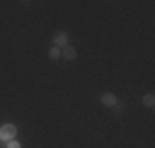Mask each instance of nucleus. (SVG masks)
Returning a JSON list of instances; mask_svg holds the SVG:
<instances>
[{
  "instance_id": "2",
  "label": "nucleus",
  "mask_w": 155,
  "mask_h": 148,
  "mask_svg": "<svg viewBox=\"0 0 155 148\" xmlns=\"http://www.w3.org/2000/svg\"><path fill=\"white\" fill-rule=\"evenodd\" d=\"M68 40H69V36H68V33H56V35L53 36V43H54V46H66V43H68Z\"/></svg>"
},
{
  "instance_id": "6",
  "label": "nucleus",
  "mask_w": 155,
  "mask_h": 148,
  "mask_svg": "<svg viewBox=\"0 0 155 148\" xmlns=\"http://www.w3.org/2000/svg\"><path fill=\"white\" fill-rule=\"evenodd\" d=\"M48 54H50V58L51 59H58V58H60V48H58V46H51L50 48V51H48Z\"/></svg>"
},
{
  "instance_id": "4",
  "label": "nucleus",
  "mask_w": 155,
  "mask_h": 148,
  "mask_svg": "<svg viewBox=\"0 0 155 148\" xmlns=\"http://www.w3.org/2000/svg\"><path fill=\"white\" fill-rule=\"evenodd\" d=\"M63 56L71 61V59H74V58H76V50H74L73 46H68V44H66L64 50H63Z\"/></svg>"
},
{
  "instance_id": "3",
  "label": "nucleus",
  "mask_w": 155,
  "mask_h": 148,
  "mask_svg": "<svg viewBox=\"0 0 155 148\" xmlns=\"http://www.w3.org/2000/svg\"><path fill=\"white\" fill-rule=\"evenodd\" d=\"M101 102L104 104L106 107H114L117 104V97L114 94H102L101 95Z\"/></svg>"
},
{
  "instance_id": "1",
  "label": "nucleus",
  "mask_w": 155,
  "mask_h": 148,
  "mask_svg": "<svg viewBox=\"0 0 155 148\" xmlns=\"http://www.w3.org/2000/svg\"><path fill=\"white\" fill-rule=\"evenodd\" d=\"M17 135V127L15 125H2L0 127V140H13V137Z\"/></svg>"
},
{
  "instance_id": "5",
  "label": "nucleus",
  "mask_w": 155,
  "mask_h": 148,
  "mask_svg": "<svg viewBox=\"0 0 155 148\" xmlns=\"http://www.w3.org/2000/svg\"><path fill=\"white\" fill-rule=\"evenodd\" d=\"M142 104H143L145 107H153V104H155V97H153L152 94H145V95L142 97Z\"/></svg>"
},
{
  "instance_id": "7",
  "label": "nucleus",
  "mask_w": 155,
  "mask_h": 148,
  "mask_svg": "<svg viewBox=\"0 0 155 148\" xmlns=\"http://www.w3.org/2000/svg\"><path fill=\"white\" fill-rule=\"evenodd\" d=\"M7 148H20V143L15 142V140H10L8 145H7Z\"/></svg>"
}]
</instances>
